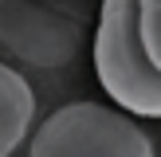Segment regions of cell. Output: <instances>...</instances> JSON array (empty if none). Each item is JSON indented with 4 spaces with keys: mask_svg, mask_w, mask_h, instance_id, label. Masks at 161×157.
Returning <instances> with one entry per match:
<instances>
[{
    "mask_svg": "<svg viewBox=\"0 0 161 157\" xmlns=\"http://www.w3.org/2000/svg\"><path fill=\"white\" fill-rule=\"evenodd\" d=\"M91 63L110 106L130 118L161 122V71L138 35V0H102L91 31Z\"/></svg>",
    "mask_w": 161,
    "mask_h": 157,
    "instance_id": "6da1fadb",
    "label": "cell"
},
{
    "mask_svg": "<svg viewBox=\"0 0 161 157\" xmlns=\"http://www.w3.org/2000/svg\"><path fill=\"white\" fill-rule=\"evenodd\" d=\"M91 35L75 0H0V51L28 71H67Z\"/></svg>",
    "mask_w": 161,
    "mask_h": 157,
    "instance_id": "7a4b0ae2",
    "label": "cell"
},
{
    "mask_svg": "<svg viewBox=\"0 0 161 157\" xmlns=\"http://www.w3.org/2000/svg\"><path fill=\"white\" fill-rule=\"evenodd\" d=\"M28 157H157V149L126 110L106 102H71L31 126Z\"/></svg>",
    "mask_w": 161,
    "mask_h": 157,
    "instance_id": "3957f363",
    "label": "cell"
},
{
    "mask_svg": "<svg viewBox=\"0 0 161 157\" xmlns=\"http://www.w3.org/2000/svg\"><path fill=\"white\" fill-rule=\"evenodd\" d=\"M36 126V94L20 67L0 63V157H12Z\"/></svg>",
    "mask_w": 161,
    "mask_h": 157,
    "instance_id": "277c9868",
    "label": "cell"
},
{
    "mask_svg": "<svg viewBox=\"0 0 161 157\" xmlns=\"http://www.w3.org/2000/svg\"><path fill=\"white\" fill-rule=\"evenodd\" d=\"M138 35L149 63L161 71V0H138Z\"/></svg>",
    "mask_w": 161,
    "mask_h": 157,
    "instance_id": "5b68a950",
    "label": "cell"
}]
</instances>
